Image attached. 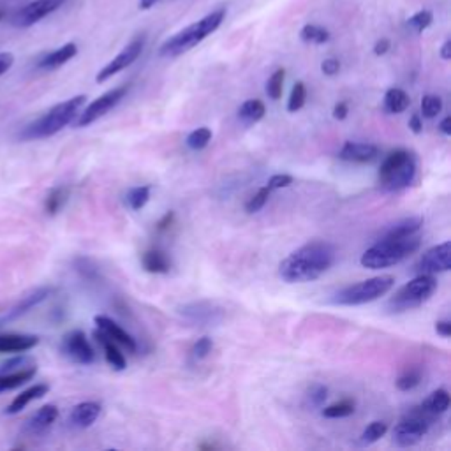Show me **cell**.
I'll list each match as a JSON object with an SVG mask.
<instances>
[{
    "label": "cell",
    "mask_w": 451,
    "mask_h": 451,
    "mask_svg": "<svg viewBox=\"0 0 451 451\" xmlns=\"http://www.w3.org/2000/svg\"><path fill=\"white\" fill-rule=\"evenodd\" d=\"M335 263V247L328 241H310L279 264V277L287 284L316 280Z\"/></svg>",
    "instance_id": "obj_1"
},
{
    "label": "cell",
    "mask_w": 451,
    "mask_h": 451,
    "mask_svg": "<svg viewBox=\"0 0 451 451\" xmlns=\"http://www.w3.org/2000/svg\"><path fill=\"white\" fill-rule=\"evenodd\" d=\"M226 18V9H217L207 15L205 18L198 19L192 25L185 27L184 31L176 32L175 35L162 42V46L159 48V55L166 58H175L180 55L187 53L192 48H196L199 42H203L208 35L214 34L219 27L222 25Z\"/></svg>",
    "instance_id": "obj_2"
},
{
    "label": "cell",
    "mask_w": 451,
    "mask_h": 451,
    "mask_svg": "<svg viewBox=\"0 0 451 451\" xmlns=\"http://www.w3.org/2000/svg\"><path fill=\"white\" fill-rule=\"evenodd\" d=\"M420 247L421 238L418 235L407 238H379L377 244L365 250L359 263L368 270H381L402 263Z\"/></svg>",
    "instance_id": "obj_3"
},
{
    "label": "cell",
    "mask_w": 451,
    "mask_h": 451,
    "mask_svg": "<svg viewBox=\"0 0 451 451\" xmlns=\"http://www.w3.org/2000/svg\"><path fill=\"white\" fill-rule=\"evenodd\" d=\"M87 97L85 96H76L69 101H64V103L57 104V106L51 108L48 113L37 119L35 122L28 124L19 138L22 139H42V138H50V136H55L57 133H60L65 126H69L74 119L80 113L81 106L85 104Z\"/></svg>",
    "instance_id": "obj_4"
},
{
    "label": "cell",
    "mask_w": 451,
    "mask_h": 451,
    "mask_svg": "<svg viewBox=\"0 0 451 451\" xmlns=\"http://www.w3.org/2000/svg\"><path fill=\"white\" fill-rule=\"evenodd\" d=\"M416 176V159L409 150L398 148L388 153L379 168V184L384 191H402L409 187Z\"/></svg>",
    "instance_id": "obj_5"
},
{
    "label": "cell",
    "mask_w": 451,
    "mask_h": 451,
    "mask_svg": "<svg viewBox=\"0 0 451 451\" xmlns=\"http://www.w3.org/2000/svg\"><path fill=\"white\" fill-rule=\"evenodd\" d=\"M393 286L395 279L391 275L372 277V279L361 280V282L351 284V286L341 289L333 296L332 302L346 307L364 305V303H371L384 296Z\"/></svg>",
    "instance_id": "obj_6"
},
{
    "label": "cell",
    "mask_w": 451,
    "mask_h": 451,
    "mask_svg": "<svg viewBox=\"0 0 451 451\" xmlns=\"http://www.w3.org/2000/svg\"><path fill=\"white\" fill-rule=\"evenodd\" d=\"M437 289V280L434 275H418L411 282L402 286L400 289L395 293L388 302L386 309L393 314L407 312V310L418 309L423 305L430 296L434 295V291Z\"/></svg>",
    "instance_id": "obj_7"
},
{
    "label": "cell",
    "mask_w": 451,
    "mask_h": 451,
    "mask_svg": "<svg viewBox=\"0 0 451 451\" xmlns=\"http://www.w3.org/2000/svg\"><path fill=\"white\" fill-rule=\"evenodd\" d=\"M432 420L434 418L425 414L420 407H414L413 411H409L405 416H402L400 421L395 425L393 443L402 448L414 446V444H418L427 436L428 427H430V421Z\"/></svg>",
    "instance_id": "obj_8"
},
{
    "label": "cell",
    "mask_w": 451,
    "mask_h": 451,
    "mask_svg": "<svg viewBox=\"0 0 451 451\" xmlns=\"http://www.w3.org/2000/svg\"><path fill=\"white\" fill-rule=\"evenodd\" d=\"M127 92H129V85H122V87L113 88V90H110V92L97 97L94 103H90L87 108H85L83 113H80V117H78L76 120V126L87 127L90 126V124L96 122V120H99L101 117L106 115L108 111L113 110V108H115L124 97H126Z\"/></svg>",
    "instance_id": "obj_9"
},
{
    "label": "cell",
    "mask_w": 451,
    "mask_h": 451,
    "mask_svg": "<svg viewBox=\"0 0 451 451\" xmlns=\"http://www.w3.org/2000/svg\"><path fill=\"white\" fill-rule=\"evenodd\" d=\"M451 268V244L443 241L428 249L418 261L414 272L418 275H434V273L448 272Z\"/></svg>",
    "instance_id": "obj_10"
},
{
    "label": "cell",
    "mask_w": 451,
    "mask_h": 451,
    "mask_svg": "<svg viewBox=\"0 0 451 451\" xmlns=\"http://www.w3.org/2000/svg\"><path fill=\"white\" fill-rule=\"evenodd\" d=\"M143 48H145V37L133 39V41H130L129 44H127V46L124 48V50L110 62V64L104 65L103 69L97 73V76H96L97 83H104V81L110 80L111 76L119 74L120 71L127 69L130 64H134V62L138 60L139 55H142V51H143Z\"/></svg>",
    "instance_id": "obj_11"
},
{
    "label": "cell",
    "mask_w": 451,
    "mask_h": 451,
    "mask_svg": "<svg viewBox=\"0 0 451 451\" xmlns=\"http://www.w3.org/2000/svg\"><path fill=\"white\" fill-rule=\"evenodd\" d=\"M62 352L71 361L80 365H90L96 359V352H94L87 335L81 330H73L67 335H64V339H62Z\"/></svg>",
    "instance_id": "obj_12"
},
{
    "label": "cell",
    "mask_w": 451,
    "mask_h": 451,
    "mask_svg": "<svg viewBox=\"0 0 451 451\" xmlns=\"http://www.w3.org/2000/svg\"><path fill=\"white\" fill-rule=\"evenodd\" d=\"M65 0H34L28 6L19 9L12 18V25L19 28H27L41 22L42 18H46L48 15L57 11Z\"/></svg>",
    "instance_id": "obj_13"
},
{
    "label": "cell",
    "mask_w": 451,
    "mask_h": 451,
    "mask_svg": "<svg viewBox=\"0 0 451 451\" xmlns=\"http://www.w3.org/2000/svg\"><path fill=\"white\" fill-rule=\"evenodd\" d=\"M379 148L372 143H356L348 142L344 143V146L339 152V157L342 161L356 162V164H365V162H372L374 159H377Z\"/></svg>",
    "instance_id": "obj_14"
},
{
    "label": "cell",
    "mask_w": 451,
    "mask_h": 451,
    "mask_svg": "<svg viewBox=\"0 0 451 451\" xmlns=\"http://www.w3.org/2000/svg\"><path fill=\"white\" fill-rule=\"evenodd\" d=\"M94 321H96L97 330H101L104 335L110 337L111 341H115L117 344L127 348L130 352H136V349H138L136 341H134L133 337H130L126 330L120 328V325H117L113 319L106 318V316H96V319H94Z\"/></svg>",
    "instance_id": "obj_15"
},
{
    "label": "cell",
    "mask_w": 451,
    "mask_h": 451,
    "mask_svg": "<svg viewBox=\"0 0 451 451\" xmlns=\"http://www.w3.org/2000/svg\"><path fill=\"white\" fill-rule=\"evenodd\" d=\"M39 344V337L27 333H0V352H25Z\"/></svg>",
    "instance_id": "obj_16"
},
{
    "label": "cell",
    "mask_w": 451,
    "mask_h": 451,
    "mask_svg": "<svg viewBox=\"0 0 451 451\" xmlns=\"http://www.w3.org/2000/svg\"><path fill=\"white\" fill-rule=\"evenodd\" d=\"M101 413V404L97 402H81L73 409L69 416V423L76 428H88L96 423Z\"/></svg>",
    "instance_id": "obj_17"
},
{
    "label": "cell",
    "mask_w": 451,
    "mask_h": 451,
    "mask_svg": "<svg viewBox=\"0 0 451 451\" xmlns=\"http://www.w3.org/2000/svg\"><path fill=\"white\" fill-rule=\"evenodd\" d=\"M94 337H96V341L103 346L104 358H106L108 364L111 365V368H115V371H124V368L127 367V361H126V356H124L122 352H120V349L117 348V342L111 341L110 337L104 335L101 330H96V332H94Z\"/></svg>",
    "instance_id": "obj_18"
},
{
    "label": "cell",
    "mask_w": 451,
    "mask_h": 451,
    "mask_svg": "<svg viewBox=\"0 0 451 451\" xmlns=\"http://www.w3.org/2000/svg\"><path fill=\"white\" fill-rule=\"evenodd\" d=\"M58 418V409L57 405H42L37 413L32 414L31 420L27 421V430L32 434H41L44 432L46 428H50L51 425L57 421Z\"/></svg>",
    "instance_id": "obj_19"
},
{
    "label": "cell",
    "mask_w": 451,
    "mask_h": 451,
    "mask_svg": "<svg viewBox=\"0 0 451 451\" xmlns=\"http://www.w3.org/2000/svg\"><path fill=\"white\" fill-rule=\"evenodd\" d=\"M76 53H78L76 44H74V42H67V44H64V46L58 48V50L48 53L46 57H42V60L39 62V67L46 71L58 69V67H62L64 64H67L71 58L76 57Z\"/></svg>",
    "instance_id": "obj_20"
},
{
    "label": "cell",
    "mask_w": 451,
    "mask_h": 451,
    "mask_svg": "<svg viewBox=\"0 0 451 451\" xmlns=\"http://www.w3.org/2000/svg\"><path fill=\"white\" fill-rule=\"evenodd\" d=\"M423 226V219L420 217H409L402 219V221L395 222V224L388 226L386 230L382 231L381 238H407L418 235Z\"/></svg>",
    "instance_id": "obj_21"
},
{
    "label": "cell",
    "mask_w": 451,
    "mask_h": 451,
    "mask_svg": "<svg viewBox=\"0 0 451 451\" xmlns=\"http://www.w3.org/2000/svg\"><path fill=\"white\" fill-rule=\"evenodd\" d=\"M142 264L148 273H168L171 270V259L161 249H150L143 253Z\"/></svg>",
    "instance_id": "obj_22"
},
{
    "label": "cell",
    "mask_w": 451,
    "mask_h": 451,
    "mask_svg": "<svg viewBox=\"0 0 451 451\" xmlns=\"http://www.w3.org/2000/svg\"><path fill=\"white\" fill-rule=\"evenodd\" d=\"M35 371H37L35 365H32V367L19 368V371L2 372V374H0V393H2V391H9V390H15V388L24 386L25 382H28L32 377H34Z\"/></svg>",
    "instance_id": "obj_23"
},
{
    "label": "cell",
    "mask_w": 451,
    "mask_h": 451,
    "mask_svg": "<svg viewBox=\"0 0 451 451\" xmlns=\"http://www.w3.org/2000/svg\"><path fill=\"white\" fill-rule=\"evenodd\" d=\"M425 414H428L430 418H436L439 414H444L450 407V393L446 390H436L428 398H425L421 402V405H418Z\"/></svg>",
    "instance_id": "obj_24"
},
{
    "label": "cell",
    "mask_w": 451,
    "mask_h": 451,
    "mask_svg": "<svg viewBox=\"0 0 451 451\" xmlns=\"http://www.w3.org/2000/svg\"><path fill=\"white\" fill-rule=\"evenodd\" d=\"M48 384H35V386H31L28 390L22 391L19 395H16L15 400L9 404L8 407V414H18L19 411H24L31 402L37 400V398L44 397L48 393Z\"/></svg>",
    "instance_id": "obj_25"
},
{
    "label": "cell",
    "mask_w": 451,
    "mask_h": 451,
    "mask_svg": "<svg viewBox=\"0 0 451 451\" xmlns=\"http://www.w3.org/2000/svg\"><path fill=\"white\" fill-rule=\"evenodd\" d=\"M50 295H51V287H41V289H35L34 293H31V295L24 296V300H22V302H19L18 305L9 312V316L6 319H16L19 318V316H24V314H27L28 310L34 309L35 305L44 302Z\"/></svg>",
    "instance_id": "obj_26"
},
{
    "label": "cell",
    "mask_w": 451,
    "mask_h": 451,
    "mask_svg": "<svg viewBox=\"0 0 451 451\" xmlns=\"http://www.w3.org/2000/svg\"><path fill=\"white\" fill-rule=\"evenodd\" d=\"M411 99L409 96L402 90V88H390L386 94H384V110L391 115H398L402 111H405L409 108Z\"/></svg>",
    "instance_id": "obj_27"
},
{
    "label": "cell",
    "mask_w": 451,
    "mask_h": 451,
    "mask_svg": "<svg viewBox=\"0 0 451 451\" xmlns=\"http://www.w3.org/2000/svg\"><path fill=\"white\" fill-rule=\"evenodd\" d=\"M264 113H266V108H264V104L259 99H249L245 101L240 106V110H238V119L244 124H249L250 126V124L259 122L264 117Z\"/></svg>",
    "instance_id": "obj_28"
},
{
    "label": "cell",
    "mask_w": 451,
    "mask_h": 451,
    "mask_svg": "<svg viewBox=\"0 0 451 451\" xmlns=\"http://www.w3.org/2000/svg\"><path fill=\"white\" fill-rule=\"evenodd\" d=\"M355 400L352 398H342V400L335 402V404L328 405L323 409V416L325 418H346L351 416L355 413Z\"/></svg>",
    "instance_id": "obj_29"
},
{
    "label": "cell",
    "mask_w": 451,
    "mask_h": 451,
    "mask_svg": "<svg viewBox=\"0 0 451 451\" xmlns=\"http://www.w3.org/2000/svg\"><path fill=\"white\" fill-rule=\"evenodd\" d=\"M300 37L305 42H312V44H325L330 41V32L326 28L318 27V25H305L300 31Z\"/></svg>",
    "instance_id": "obj_30"
},
{
    "label": "cell",
    "mask_w": 451,
    "mask_h": 451,
    "mask_svg": "<svg viewBox=\"0 0 451 451\" xmlns=\"http://www.w3.org/2000/svg\"><path fill=\"white\" fill-rule=\"evenodd\" d=\"M150 199V187L146 185H139V187H133L126 196V203L133 210H142Z\"/></svg>",
    "instance_id": "obj_31"
},
{
    "label": "cell",
    "mask_w": 451,
    "mask_h": 451,
    "mask_svg": "<svg viewBox=\"0 0 451 451\" xmlns=\"http://www.w3.org/2000/svg\"><path fill=\"white\" fill-rule=\"evenodd\" d=\"M388 432V425L384 421H372L371 425H367L361 436H359V443L361 444H374L375 441H379L381 437H384V434Z\"/></svg>",
    "instance_id": "obj_32"
},
{
    "label": "cell",
    "mask_w": 451,
    "mask_h": 451,
    "mask_svg": "<svg viewBox=\"0 0 451 451\" xmlns=\"http://www.w3.org/2000/svg\"><path fill=\"white\" fill-rule=\"evenodd\" d=\"M212 139V130L208 127H199V129L192 130L185 139V145L191 150H203L205 146L210 143Z\"/></svg>",
    "instance_id": "obj_33"
},
{
    "label": "cell",
    "mask_w": 451,
    "mask_h": 451,
    "mask_svg": "<svg viewBox=\"0 0 451 451\" xmlns=\"http://www.w3.org/2000/svg\"><path fill=\"white\" fill-rule=\"evenodd\" d=\"M284 80H286V71L284 69H277L275 73L270 76L266 83V94L270 99L279 101L282 97V90H284Z\"/></svg>",
    "instance_id": "obj_34"
},
{
    "label": "cell",
    "mask_w": 451,
    "mask_h": 451,
    "mask_svg": "<svg viewBox=\"0 0 451 451\" xmlns=\"http://www.w3.org/2000/svg\"><path fill=\"white\" fill-rule=\"evenodd\" d=\"M305 99H307L305 83L298 81V83H295L293 90H291L289 101H287V111H291V113L300 111L303 106H305Z\"/></svg>",
    "instance_id": "obj_35"
},
{
    "label": "cell",
    "mask_w": 451,
    "mask_h": 451,
    "mask_svg": "<svg viewBox=\"0 0 451 451\" xmlns=\"http://www.w3.org/2000/svg\"><path fill=\"white\" fill-rule=\"evenodd\" d=\"M65 199H67V189L65 187H57L48 194L46 203H44V208L50 215H55L60 212V208L64 207Z\"/></svg>",
    "instance_id": "obj_36"
},
{
    "label": "cell",
    "mask_w": 451,
    "mask_h": 451,
    "mask_svg": "<svg viewBox=\"0 0 451 451\" xmlns=\"http://www.w3.org/2000/svg\"><path fill=\"white\" fill-rule=\"evenodd\" d=\"M443 110V99L439 96H434V94H427L421 99V113H423L425 119H434L437 117Z\"/></svg>",
    "instance_id": "obj_37"
},
{
    "label": "cell",
    "mask_w": 451,
    "mask_h": 451,
    "mask_svg": "<svg viewBox=\"0 0 451 451\" xmlns=\"http://www.w3.org/2000/svg\"><path fill=\"white\" fill-rule=\"evenodd\" d=\"M432 22H434L432 12L425 9V11H418L416 15H413L409 19H407V27L413 28L414 32L420 34V32L427 31V28L432 25Z\"/></svg>",
    "instance_id": "obj_38"
},
{
    "label": "cell",
    "mask_w": 451,
    "mask_h": 451,
    "mask_svg": "<svg viewBox=\"0 0 451 451\" xmlns=\"http://www.w3.org/2000/svg\"><path fill=\"white\" fill-rule=\"evenodd\" d=\"M270 194H272V189L268 187V185L261 187L259 191H257L256 194H254L253 198L249 199V201L245 203V210L249 212V214H256V212H259L261 208H263L264 205H266Z\"/></svg>",
    "instance_id": "obj_39"
},
{
    "label": "cell",
    "mask_w": 451,
    "mask_h": 451,
    "mask_svg": "<svg viewBox=\"0 0 451 451\" xmlns=\"http://www.w3.org/2000/svg\"><path fill=\"white\" fill-rule=\"evenodd\" d=\"M421 382V372L420 371H407L397 379V388L400 391L414 390Z\"/></svg>",
    "instance_id": "obj_40"
},
{
    "label": "cell",
    "mask_w": 451,
    "mask_h": 451,
    "mask_svg": "<svg viewBox=\"0 0 451 451\" xmlns=\"http://www.w3.org/2000/svg\"><path fill=\"white\" fill-rule=\"evenodd\" d=\"M212 349H214V342H212L210 337H201V339H198V342L192 346V355H194V358L203 359L210 355Z\"/></svg>",
    "instance_id": "obj_41"
},
{
    "label": "cell",
    "mask_w": 451,
    "mask_h": 451,
    "mask_svg": "<svg viewBox=\"0 0 451 451\" xmlns=\"http://www.w3.org/2000/svg\"><path fill=\"white\" fill-rule=\"evenodd\" d=\"M326 397H328V390H326V386H323V384H314V386L310 388L309 400L310 405H314V407H321V405L325 404Z\"/></svg>",
    "instance_id": "obj_42"
},
{
    "label": "cell",
    "mask_w": 451,
    "mask_h": 451,
    "mask_svg": "<svg viewBox=\"0 0 451 451\" xmlns=\"http://www.w3.org/2000/svg\"><path fill=\"white\" fill-rule=\"evenodd\" d=\"M76 270L85 277V279H96L97 277V268L94 266L92 261L87 259V257H80L76 259Z\"/></svg>",
    "instance_id": "obj_43"
},
{
    "label": "cell",
    "mask_w": 451,
    "mask_h": 451,
    "mask_svg": "<svg viewBox=\"0 0 451 451\" xmlns=\"http://www.w3.org/2000/svg\"><path fill=\"white\" fill-rule=\"evenodd\" d=\"M32 359L25 358V356H22V358H15V359H9V361H6L2 367H0V374L2 372H12V371H19V368H25V367H32Z\"/></svg>",
    "instance_id": "obj_44"
},
{
    "label": "cell",
    "mask_w": 451,
    "mask_h": 451,
    "mask_svg": "<svg viewBox=\"0 0 451 451\" xmlns=\"http://www.w3.org/2000/svg\"><path fill=\"white\" fill-rule=\"evenodd\" d=\"M293 184V176L289 175H273L272 178L268 180V187L275 191V189H282V187H289Z\"/></svg>",
    "instance_id": "obj_45"
},
{
    "label": "cell",
    "mask_w": 451,
    "mask_h": 451,
    "mask_svg": "<svg viewBox=\"0 0 451 451\" xmlns=\"http://www.w3.org/2000/svg\"><path fill=\"white\" fill-rule=\"evenodd\" d=\"M321 71L326 76H335L341 71V62L337 60V58H326L321 64Z\"/></svg>",
    "instance_id": "obj_46"
},
{
    "label": "cell",
    "mask_w": 451,
    "mask_h": 451,
    "mask_svg": "<svg viewBox=\"0 0 451 451\" xmlns=\"http://www.w3.org/2000/svg\"><path fill=\"white\" fill-rule=\"evenodd\" d=\"M12 64H15V57H12V53L2 51V53H0V76L8 73V71L12 67Z\"/></svg>",
    "instance_id": "obj_47"
},
{
    "label": "cell",
    "mask_w": 451,
    "mask_h": 451,
    "mask_svg": "<svg viewBox=\"0 0 451 451\" xmlns=\"http://www.w3.org/2000/svg\"><path fill=\"white\" fill-rule=\"evenodd\" d=\"M173 221H175V214H173V212H168V214H164V217H162L161 221L157 222V231H159V233H162V231L169 230V228H171V224H173Z\"/></svg>",
    "instance_id": "obj_48"
},
{
    "label": "cell",
    "mask_w": 451,
    "mask_h": 451,
    "mask_svg": "<svg viewBox=\"0 0 451 451\" xmlns=\"http://www.w3.org/2000/svg\"><path fill=\"white\" fill-rule=\"evenodd\" d=\"M390 48H391L390 39H379V41L375 42L374 53L377 55V57H382V55H386L388 51H390Z\"/></svg>",
    "instance_id": "obj_49"
},
{
    "label": "cell",
    "mask_w": 451,
    "mask_h": 451,
    "mask_svg": "<svg viewBox=\"0 0 451 451\" xmlns=\"http://www.w3.org/2000/svg\"><path fill=\"white\" fill-rule=\"evenodd\" d=\"M349 113L348 103H337L335 108H333V119L337 120H344Z\"/></svg>",
    "instance_id": "obj_50"
},
{
    "label": "cell",
    "mask_w": 451,
    "mask_h": 451,
    "mask_svg": "<svg viewBox=\"0 0 451 451\" xmlns=\"http://www.w3.org/2000/svg\"><path fill=\"white\" fill-rule=\"evenodd\" d=\"M409 129L413 130L414 134H421V130H423V122H421V117L418 115V113H414L409 119Z\"/></svg>",
    "instance_id": "obj_51"
},
{
    "label": "cell",
    "mask_w": 451,
    "mask_h": 451,
    "mask_svg": "<svg viewBox=\"0 0 451 451\" xmlns=\"http://www.w3.org/2000/svg\"><path fill=\"white\" fill-rule=\"evenodd\" d=\"M436 332L439 333L441 337H444V339H448V337L451 335V323L450 321H437Z\"/></svg>",
    "instance_id": "obj_52"
},
{
    "label": "cell",
    "mask_w": 451,
    "mask_h": 451,
    "mask_svg": "<svg viewBox=\"0 0 451 451\" xmlns=\"http://www.w3.org/2000/svg\"><path fill=\"white\" fill-rule=\"evenodd\" d=\"M439 130L444 134V136H450L451 134V119L450 117H444L439 124Z\"/></svg>",
    "instance_id": "obj_53"
},
{
    "label": "cell",
    "mask_w": 451,
    "mask_h": 451,
    "mask_svg": "<svg viewBox=\"0 0 451 451\" xmlns=\"http://www.w3.org/2000/svg\"><path fill=\"white\" fill-rule=\"evenodd\" d=\"M441 58L443 60H450L451 58V41H444V44L441 46Z\"/></svg>",
    "instance_id": "obj_54"
},
{
    "label": "cell",
    "mask_w": 451,
    "mask_h": 451,
    "mask_svg": "<svg viewBox=\"0 0 451 451\" xmlns=\"http://www.w3.org/2000/svg\"><path fill=\"white\" fill-rule=\"evenodd\" d=\"M157 2H159V0H139V9H143V11H148V9L153 8Z\"/></svg>",
    "instance_id": "obj_55"
},
{
    "label": "cell",
    "mask_w": 451,
    "mask_h": 451,
    "mask_svg": "<svg viewBox=\"0 0 451 451\" xmlns=\"http://www.w3.org/2000/svg\"><path fill=\"white\" fill-rule=\"evenodd\" d=\"M2 18H4V11H0V22H2Z\"/></svg>",
    "instance_id": "obj_56"
}]
</instances>
